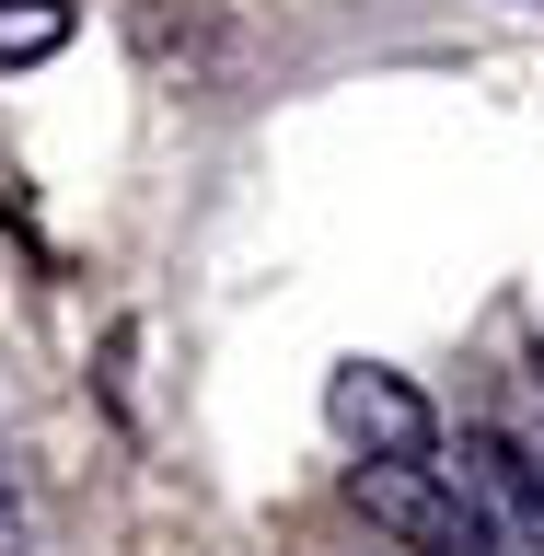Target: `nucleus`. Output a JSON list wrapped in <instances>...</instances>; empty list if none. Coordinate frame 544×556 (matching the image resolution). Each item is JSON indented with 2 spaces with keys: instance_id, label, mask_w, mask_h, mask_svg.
Returning <instances> with one entry per match:
<instances>
[{
  "instance_id": "obj_1",
  "label": "nucleus",
  "mask_w": 544,
  "mask_h": 556,
  "mask_svg": "<svg viewBox=\"0 0 544 556\" xmlns=\"http://www.w3.org/2000/svg\"><path fill=\"white\" fill-rule=\"evenodd\" d=\"M347 498H359L394 545H417V556H498V521H486L452 476H429V464H347Z\"/></svg>"
},
{
  "instance_id": "obj_2",
  "label": "nucleus",
  "mask_w": 544,
  "mask_h": 556,
  "mask_svg": "<svg viewBox=\"0 0 544 556\" xmlns=\"http://www.w3.org/2000/svg\"><path fill=\"white\" fill-rule=\"evenodd\" d=\"M325 417L347 429L359 464H429V452H441L429 394H417L406 371H382V359H337V371H325Z\"/></svg>"
},
{
  "instance_id": "obj_3",
  "label": "nucleus",
  "mask_w": 544,
  "mask_h": 556,
  "mask_svg": "<svg viewBox=\"0 0 544 556\" xmlns=\"http://www.w3.org/2000/svg\"><path fill=\"white\" fill-rule=\"evenodd\" d=\"M464 498H476V510L498 521V533H521V545L544 556V464H533L521 441L476 429V441H464Z\"/></svg>"
},
{
  "instance_id": "obj_4",
  "label": "nucleus",
  "mask_w": 544,
  "mask_h": 556,
  "mask_svg": "<svg viewBox=\"0 0 544 556\" xmlns=\"http://www.w3.org/2000/svg\"><path fill=\"white\" fill-rule=\"evenodd\" d=\"M69 47V0H0V70H35Z\"/></svg>"
},
{
  "instance_id": "obj_5",
  "label": "nucleus",
  "mask_w": 544,
  "mask_h": 556,
  "mask_svg": "<svg viewBox=\"0 0 544 556\" xmlns=\"http://www.w3.org/2000/svg\"><path fill=\"white\" fill-rule=\"evenodd\" d=\"M0 556H35V510H24V486L0 476Z\"/></svg>"
},
{
  "instance_id": "obj_6",
  "label": "nucleus",
  "mask_w": 544,
  "mask_h": 556,
  "mask_svg": "<svg viewBox=\"0 0 544 556\" xmlns=\"http://www.w3.org/2000/svg\"><path fill=\"white\" fill-rule=\"evenodd\" d=\"M533 371H544V348H533Z\"/></svg>"
}]
</instances>
